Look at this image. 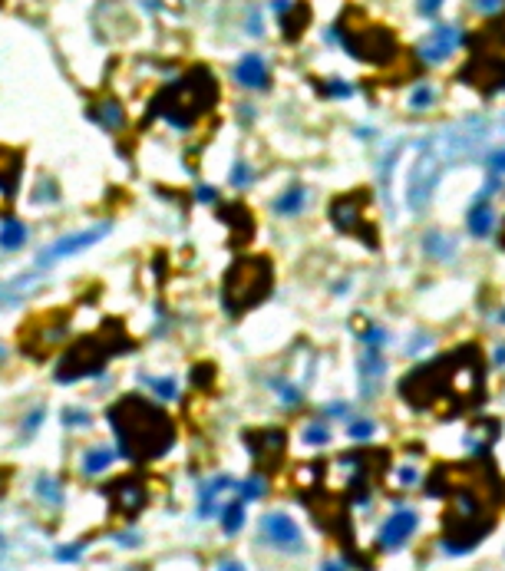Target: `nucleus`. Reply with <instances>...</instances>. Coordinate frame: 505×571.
<instances>
[{"label": "nucleus", "instance_id": "1", "mask_svg": "<svg viewBox=\"0 0 505 571\" xmlns=\"http://www.w3.org/2000/svg\"><path fill=\"white\" fill-rule=\"evenodd\" d=\"M426 495L449 499L442 512V548L446 552H469L495 529V508L502 499V483L492 462H440L426 476Z\"/></svg>", "mask_w": 505, "mask_h": 571}, {"label": "nucleus", "instance_id": "2", "mask_svg": "<svg viewBox=\"0 0 505 571\" xmlns=\"http://www.w3.org/2000/svg\"><path fill=\"white\" fill-rule=\"evenodd\" d=\"M109 423L126 459L149 462L165 456L176 443V423L162 407L149 403L146 396H123L109 409Z\"/></svg>", "mask_w": 505, "mask_h": 571}, {"label": "nucleus", "instance_id": "3", "mask_svg": "<svg viewBox=\"0 0 505 571\" xmlns=\"http://www.w3.org/2000/svg\"><path fill=\"white\" fill-rule=\"evenodd\" d=\"M482 373L485 363L476 343L456 347L453 354L440 357V407L446 403L449 416L482 403Z\"/></svg>", "mask_w": 505, "mask_h": 571}, {"label": "nucleus", "instance_id": "4", "mask_svg": "<svg viewBox=\"0 0 505 571\" xmlns=\"http://www.w3.org/2000/svg\"><path fill=\"white\" fill-rule=\"evenodd\" d=\"M274 288V267L265 254H241L225 271L222 284V304L228 314H244L265 301Z\"/></svg>", "mask_w": 505, "mask_h": 571}, {"label": "nucleus", "instance_id": "5", "mask_svg": "<svg viewBox=\"0 0 505 571\" xmlns=\"http://www.w3.org/2000/svg\"><path fill=\"white\" fill-rule=\"evenodd\" d=\"M218 100V83L215 77L208 73V70H192L185 77L172 83V86L165 89L159 102H155V109L172 123V126H192L195 119H202Z\"/></svg>", "mask_w": 505, "mask_h": 571}, {"label": "nucleus", "instance_id": "6", "mask_svg": "<svg viewBox=\"0 0 505 571\" xmlns=\"http://www.w3.org/2000/svg\"><path fill=\"white\" fill-rule=\"evenodd\" d=\"M341 40L347 53L364 60V63H373V66H390L396 56H400V43L393 37L387 26H377V24H354L350 10L343 13L341 20Z\"/></svg>", "mask_w": 505, "mask_h": 571}, {"label": "nucleus", "instance_id": "7", "mask_svg": "<svg viewBox=\"0 0 505 571\" xmlns=\"http://www.w3.org/2000/svg\"><path fill=\"white\" fill-rule=\"evenodd\" d=\"M366 205H370V191L360 189V191H350V195H341V198H334L330 202V218H334V225L347 235H360L364 244L370 248H377V231H373V221H366L364 212Z\"/></svg>", "mask_w": 505, "mask_h": 571}, {"label": "nucleus", "instance_id": "8", "mask_svg": "<svg viewBox=\"0 0 505 571\" xmlns=\"http://www.w3.org/2000/svg\"><path fill=\"white\" fill-rule=\"evenodd\" d=\"M109 347L100 341V337H86V341H79L70 350V354L60 360V367H56V380H79V377H93V373H100L106 367V360H109Z\"/></svg>", "mask_w": 505, "mask_h": 571}, {"label": "nucleus", "instance_id": "9", "mask_svg": "<svg viewBox=\"0 0 505 571\" xmlns=\"http://www.w3.org/2000/svg\"><path fill=\"white\" fill-rule=\"evenodd\" d=\"M244 443L251 449L254 462H258L265 472H274L281 462H284V449H288L284 430H274V426H267V430H251V432H244Z\"/></svg>", "mask_w": 505, "mask_h": 571}, {"label": "nucleus", "instance_id": "10", "mask_svg": "<svg viewBox=\"0 0 505 571\" xmlns=\"http://www.w3.org/2000/svg\"><path fill=\"white\" fill-rule=\"evenodd\" d=\"M106 495H109V502H113L116 512L126 515V519L139 515L142 506H146V485H142L139 479H132V476H119L116 483H109Z\"/></svg>", "mask_w": 505, "mask_h": 571}, {"label": "nucleus", "instance_id": "11", "mask_svg": "<svg viewBox=\"0 0 505 571\" xmlns=\"http://www.w3.org/2000/svg\"><path fill=\"white\" fill-rule=\"evenodd\" d=\"M261 532H265V538L271 542V545L288 548V552H297V548H301V529H297L294 519L284 515V512H271V515H265V519H261Z\"/></svg>", "mask_w": 505, "mask_h": 571}, {"label": "nucleus", "instance_id": "12", "mask_svg": "<svg viewBox=\"0 0 505 571\" xmlns=\"http://www.w3.org/2000/svg\"><path fill=\"white\" fill-rule=\"evenodd\" d=\"M417 512L413 508H400V512H393L390 519L383 522V529H380V548H400L403 542H410V535L417 532Z\"/></svg>", "mask_w": 505, "mask_h": 571}, {"label": "nucleus", "instance_id": "13", "mask_svg": "<svg viewBox=\"0 0 505 571\" xmlns=\"http://www.w3.org/2000/svg\"><path fill=\"white\" fill-rule=\"evenodd\" d=\"M433 182H436V165H433L430 159H423V165L413 169V178H410V185H406V198H410L413 208H423V205L430 202Z\"/></svg>", "mask_w": 505, "mask_h": 571}, {"label": "nucleus", "instance_id": "14", "mask_svg": "<svg viewBox=\"0 0 505 571\" xmlns=\"http://www.w3.org/2000/svg\"><path fill=\"white\" fill-rule=\"evenodd\" d=\"M235 79L248 89H265L271 77H267V66L261 56H244V60L235 66Z\"/></svg>", "mask_w": 505, "mask_h": 571}, {"label": "nucleus", "instance_id": "15", "mask_svg": "<svg viewBox=\"0 0 505 571\" xmlns=\"http://www.w3.org/2000/svg\"><path fill=\"white\" fill-rule=\"evenodd\" d=\"M222 221H228L231 225V231H235V242H248L254 235V218L251 212L244 208L241 202H231L222 208Z\"/></svg>", "mask_w": 505, "mask_h": 571}, {"label": "nucleus", "instance_id": "16", "mask_svg": "<svg viewBox=\"0 0 505 571\" xmlns=\"http://www.w3.org/2000/svg\"><path fill=\"white\" fill-rule=\"evenodd\" d=\"M284 17H281V30H284V37L288 40H297L307 30V24H311V7L307 3H294V7H284Z\"/></svg>", "mask_w": 505, "mask_h": 571}, {"label": "nucleus", "instance_id": "17", "mask_svg": "<svg viewBox=\"0 0 505 571\" xmlns=\"http://www.w3.org/2000/svg\"><path fill=\"white\" fill-rule=\"evenodd\" d=\"M466 225H469V231H472L476 238H485V235H489V228H492V205L485 202V198H479V202L469 208Z\"/></svg>", "mask_w": 505, "mask_h": 571}, {"label": "nucleus", "instance_id": "18", "mask_svg": "<svg viewBox=\"0 0 505 571\" xmlns=\"http://www.w3.org/2000/svg\"><path fill=\"white\" fill-rule=\"evenodd\" d=\"M456 30H449V26H442V30H436L430 37V47H423V56L430 60V63H436V60H442L446 53H453L456 47Z\"/></svg>", "mask_w": 505, "mask_h": 571}, {"label": "nucleus", "instance_id": "19", "mask_svg": "<svg viewBox=\"0 0 505 571\" xmlns=\"http://www.w3.org/2000/svg\"><path fill=\"white\" fill-rule=\"evenodd\" d=\"M495 436H499V423H495V419H479L476 430L469 432V446H476V449H489V446L495 443Z\"/></svg>", "mask_w": 505, "mask_h": 571}, {"label": "nucleus", "instance_id": "20", "mask_svg": "<svg viewBox=\"0 0 505 571\" xmlns=\"http://www.w3.org/2000/svg\"><path fill=\"white\" fill-rule=\"evenodd\" d=\"M106 235V228H96V231H89V235H73V238H66L63 244H56L50 254H56V258H63V254L76 251V248H86V244H93L96 238H102Z\"/></svg>", "mask_w": 505, "mask_h": 571}, {"label": "nucleus", "instance_id": "21", "mask_svg": "<svg viewBox=\"0 0 505 571\" xmlns=\"http://www.w3.org/2000/svg\"><path fill=\"white\" fill-rule=\"evenodd\" d=\"M109 462H113V453H109L106 446H96V449H89V453H86V459H83V469H86L89 476H96V472H102Z\"/></svg>", "mask_w": 505, "mask_h": 571}, {"label": "nucleus", "instance_id": "22", "mask_svg": "<svg viewBox=\"0 0 505 571\" xmlns=\"http://www.w3.org/2000/svg\"><path fill=\"white\" fill-rule=\"evenodd\" d=\"M274 208H278L281 215H294V212H301L304 208V189L301 185H294L290 191H284L278 202H274Z\"/></svg>", "mask_w": 505, "mask_h": 571}, {"label": "nucleus", "instance_id": "23", "mask_svg": "<svg viewBox=\"0 0 505 571\" xmlns=\"http://www.w3.org/2000/svg\"><path fill=\"white\" fill-rule=\"evenodd\" d=\"M100 119H102V126H109V129H123V123H126V113H123V106L113 100H106L100 106Z\"/></svg>", "mask_w": 505, "mask_h": 571}, {"label": "nucleus", "instance_id": "24", "mask_svg": "<svg viewBox=\"0 0 505 571\" xmlns=\"http://www.w3.org/2000/svg\"><path fill=\"white\" fill-rule=\"evenodd\" d=\"M241 522H244V506H241V499H238V502H231V506L225 508V515H222V529H225L228 535H235L241 529Z\"/></svg>", "mask_w": 505, "mask_h": 571}, {"label": "nucleus", "instance_id": "25", "mask_svg": "<svg viewBox=\"0 0 505 571\" xmlns=\"http://www.w3.org/2000/svg\"><path fill=\"white\" fill-rule=\"evenodd\" d=\"M24 238H26V228L20 221H7V225L0 228V244H3V248H17V244H24Z\"/></svg>", "mask_w": 505, "mask_h": 571}, {"label": "nucleus", "instance_id": "26", "mask_svg": "<svg viewBox=\"0 0 505 571\" xmlns=\"http://www.w3.org/2000/svg\"><path fill=\"white\" fill-rule=\"evenodd\" d=\"M433 102H436V89H430V86L413 89V96H410V106H413V109H426Z\"/></svg>", "mask_w": 505, "mask_h": 571}, {"label": "nucleus", "instance_id": "27", "mask_svg": "<svg viewBox=\"0 0 505 571\" xmlns=\"http://www.w3.org/2000/svg\"><path fill=\"white\" fill-rule=\"evenodd\" d=\"M360 370H364V377H380V373H383V360H380L377 350H370V354L360 360Z\"/></svg>", "mask_w": 505, "mask_h": 571}, {"label": "nucleus", "instance_id": "28", "mask_svg": "<svg viewBox=\"0 0 505 571\" xmlns=\"http://www.w3.org/2000/svg\"><path fill=\"white\" fill-rule=\"evenodd\" d=\"M327 439H330V432H327V426H320V423H311V426L304 430V443L320 446V443H327Z\"/></svg>", "mask_w": 505, "mask_h": 571}, {"label": "nucleus", "instance_id": "29", "mask_svg": "<svg viewBox=\"0 0 505 571\" xmlns=\"http://www.w3.org/2000/svg\"><path fill=\"white\" fill-rule=\"evenodd\" d=\"M489 169H492V175H502V172H505V149L489 152Z\"/></svg>", "mask_w": 505, "mask_h": 571}, {"label": "nucleus", "instance_id": "30", "mask_svg": "<svg viewBox=\"0 0 505 571\" xmlns=\"http://www.w3.org/2000/svg\"><path fill=\"white\" fill-rule=\"evenodd\" d=\"M370 432H373V423H366V419H360V423L350 426V436H354V439H366Z\"/></svg>", "mask_w": 505, "mask_h": 571}, {"label": "nucleus", "instance_id": "31", "mask_svg": "<svg viewBox=\"0 0 505 571\" xmlns=\"http://www.w3.org/2000/svg\"><path fill=\"white\" fill-rule=\"evenodd\" d=\"M241 495H244V499H258V495H261V479L244 483V485H241Z\"/></svg>", "mask_w": 505, "mask_h": 571}, {"label": "nucleus", "instance_id": "32", "mask_svg": "<svg viewBox=\"0 0 505 571\" xmlns=\"http://www.w3.org/2000/svg\"><path fill=\"white\" fill-rule=\"evenodd\" d=\"M440 3H442V0H419V10L426 13V17H433V13L440 10Z\"/></svg>", "mask_w": 505, "mask_h": 571}, {"label": "nucleus", "instance_id": "33", "mask_svg": "<svg viewBox=\"0 0 505 571\" xmlns=\"http://www.w3.org/2000/svg\"><path fill=\"white\" fill-rule=\"evenodd\" d=\"M231 182H235V185H244V182H248V169H244V165H235V175H231Z\"/></svg>", "mask_w": 505, "mask_h": 571}, {"label": "nucleus", "instance_id": "34", "mask_svg": "<svg viewBox=\"0 0 505 571\" xmlns=\"http://www.w3.org/2000/svg\"><path fill=\"white\" fill-rule=\"evenodd\" d=\"M479 3V10H495L499 7V0H476Z\"/></svg>", "mask_w": 505, "mask_h": 571}, {"label": "nucleus", "instance_id": "35", "mask_svg": "<svg viewBox=\"0 0 505 571\" xmlns=\"http://www.w3.org/2000/svg\"><path fill=\"white\" fill-rule=\"evenodd\" d=\"M199 198H205V202H215V189H202V191H199Z\"/></svg>", "mask_w": 505, "mask_h": 571}, {"label": "nucleus", "instance_id": "36", "mask_svg": "<svg viewBox=\"0 0 505 571\" xmlns=\"http://www.w3.org/2000/svg\"><path fill=\"white\" fill-rule=\"evenodd\" d=\"M222 571H244V568H241L238 561H225V565H222Z\"/></svg>", "mask_w": 505, "mask_h": 571}, {"label": "nucleus", "instance_id": "37", "mask_svg": "<svg viewBox=\"0 0 505 571\" xmlns=\"http://www.w3.org/2000/svg\"><path fill=\"white\" fill-rule=\"evenodd\" d=\"M324 571H343V565H337V561H327V565H324Z\"/></svg>", "mask_w": 505, "mask_h": 571}, {"label": "nucleus", "instance_id": "38", "mask_svg": "<svg viewBox=\"0 0 505 571\" xmlns=\"http://www.w3.org/2000/svg\"><path fill=\"white\" fill-rule=\"evenodd\" d=\"M499 248L505 251V221H502V228H499Z\"/></svg>", "mask_w": 505, "mask_h": 571}, {"label": "nucleus", "instance_id": "39", "mask_svg": "<svg viewBox=\"0 0 505 571\" xmlns=\"http://www.w3.org/2000/svg\"><path fill=\"white\" fill-rule=\"evenodd\" d=\"M0 3H3V0H0Z\"/></svg>", "mask_w": 505, "mask_h": 571}]
</instances>
